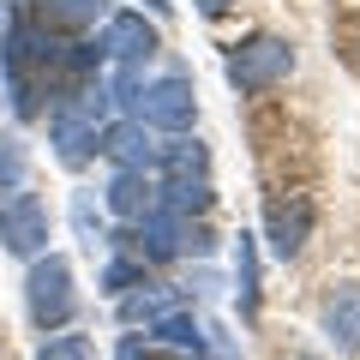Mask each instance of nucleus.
I'll use <instances>...</instances> for the list:
<instances>
[{
  "label": "nucleus",
  "mask_w": 360,
  "mask_h": 360,
  "mask_svg": "<svg viewBox=\"0 0 360 360\" xmlns=\"http://www.w3.org/2000/svg\"><path fill=\"white\" fill-rule=\"evenodd\" d=\"M103 108H108L103 84L54 103V115H49V144H54V156H60L66 168H84L90 156H96V120H103Z\"/></svg>",
  "instance_id": "nucleus-1"
},
{
  "label": "nucleus",
  "mask_w": 360,
  "mask_h": 360,
  "mask_svg": "<svg viewBox=\"0 0 360 360\" xmlns=\"http://www.w3.org/2000/svg\"><path fill=\"white\" fill-rule=\"evenodd\" d=\"M132 120L139 127H150V132H193V120H198V96H193V78H150V84H139L132 90Z\"/></svg>",
  "instance_id": "nucleus-2"
},
{
  "label": "nucleus",
  "mask_w": 360,
  "mask_h": 360,
  "mask_svg": "<svg viewBox=\"0 0 360 360\" xmlns=\"http://www.w3.org/2000/svg\"><path fill=\"white\" fill-rule=\"evenodd\" d=\"M25 300H30V319H37L42 330H60V324H72V312H78V295H72V264H66L60 252L30 258Z\"/></svg>",
  "instance_id": "nucleus-3"
},
{
  "label": "nucleus",
  "mask_w": 360,
  "mask_h": 360,
  "mask_svg": "<svg viewBox=\"0 0 360 360\" xmlns=\"http://www.w3.org/2000/svg\"><path fill=\"white\" fill-rule=\"evenodd\" d=\"M222 72H229L234 90H246V96H252V90H270V84H283V78L295 72V49H288L283 37H246L240 49L229 54V66H222Z\"/></svg>",
  "instance_id": "nucleus-4"
},
{
  "label": "nucleus",
  "mask_w": 360,
  "mask_h": 360,
  "mask_svg": "<svg viewBox=\"0 0 360 360\" xmlns=\"http://www.w3.org/2000/svg\"><path fill=\"white\" fill-rule=\"evenodd\" d=\"M132 240H139V258L162 264V258H180V252H205V229H186V217L150 205L139 222H132Z\"/></svg>",
  "instance_id": "nucleus-5"
},
{
  "label": "nucleus",
  "mask_w": 360,
  "mask_h": 360,
  "mask_svg": "<svg viewBox=\"0 0 360 360\" xmlns=\"http://www.w3.org/2000/svg\"><path fill=\"white\" fill-rule=\"evenodd\" d=\"M0 246L13 258H42L49 252V205L37 193H13L0 205Z\"/></svg>",
  "instance_id": "nucleus-6"
},
{
  "label": "nucleus",
  "mask_w": 360,
  "mask_h": 360,
  "mask_svg": "<svg viewBox=\"0 0 360 360\" xmlns=\"http://www.w3.org/2000/svg\"><path fill=\"white\" fill-rule=\"evenodd\" d=\"M319 324L342 354H360V283H330L319 300Z\"/></svg>",
  "instance_id": "nucleus-7"
},
{
  "label": "nucleus",
  "mask_w": 360,
  "mask_h": 360,
  "mask_svg": "<svg viewBox=\"0 0 360 360\" xmlns=\"http://www.w3.org/2000/svg\"><path fill=\"white\" fill-rule=\"evenodd\" d=\"M96 150L115 168H132V174H150V168L162 162V150L150 144V127H139V120H120V127L96 132Z\"/></svg>",
  "instance_id": "nucleus-8"
},
{
  "label": "nucleus",
  "mask_w": 360,
  "mask_h": 360,
  "mask_svg": "<svg viewBox=\"0 0 360 360\" xmlns=\"http://www.w3.org/2000/svg\"><path fill=\"white\" fill-rule=\"evenodd\" d=\"M96 49L115 54V60H150V54H156V30L144 25L139 13H115L103 25V37H96Z\"/></svg>",
  "instance_id": "nucleus-9"
},
{
  "label": "nucleus",
  "mask_w": 360,
  "mask_h": 360,
  "mask_svg": "<svg viewBox=\"0 0 360 360\" xmlns=\"http://www.w3.org/2000/svg\"><path fill=\"white\" fill-rule=\"evenodd\" d=\"M307 234H312V205L307 198H288V205L270 210V252L276 258H300Z\"/></svg>",
  "instance_id": "nucleus-10"
},
{
  "label": "nucleus",
  "mask_w": 360,
  "mask_h": 360,
  "mask_svg": "<svg viewBox=\"0 0 360 360\" xmlns=\"http://www.w3.org/2000/svg\"><path fill=\"white\" fill-rule=\"evenodd\" d=\"M103 205L115 210L120 222H139L144 210L156 205V186H150V174H132V168H115V180H108V193H103Z\"/></svg>",
  "instance_id": "nucleus-11"
},
{
  "label": "nucleus",
  "mask_w": 360,
  "mask_h": 360,
  "mask_svg": "<svg viewBox=\"0 0 360 360\" xmlns=\"http://www.w3.org/2000/svg\"><path fill=\"white\" fill-rule=\"evenodd\" d=\"M37 25H49V30H84V25H96V18H108V0H37Z\"/></svg>",
  "instance_id": "nucleus-12"
},
{
  "label": "nucleus",
  "mask_w": 360,
  "mask_h": 360,
  "mask_svg": "<svg viewBox=\"0 0 360 360\" xmlns=\"http://www.w3.org/2000/svg\"><path fill=\"white\" fill-rule=\"evenodd\" d=\"M210 174H168V186H162V198L156 205L162 210H174V217H198V210H210Z\"/></svg>",
  "instance_id": "nucleus-13"
},
{
  "label": "nucleus",
  "mask_w": 360,
  "mask_h": 360,
  "mask_svg": "<svg viewBox=\"0 0 360 360\" xmlns=\"http://www.w3.org/2000/svg\"><path fill=\"white\" fill-rule=\"evenodd\" d=\"M144 330H150L156 342H168V348H193V354H205V330H198V319H186V312H162V319H150Z\"/></svg>",
  "instance_id": "nucleus-14"
},
{
  "label": "nucleus",
  "mask_w": 360,
  "mask_h": 360,
  "mask_svg": "<svg viewBox=\"0 0 360 360\" xmlns=\"http://www.w3.org/2000/svg\"><path fill=\"white\" fill-rule=\"evenodd\" d=\"M234 283H240V319H258V246H252V234H240V246H234Z\"/></svg>",
  "instance_id": "nucleus-15"
},
{
  "label": "nucleus",
  "mask_w": 360,
  "mask_h": 360,
  "mask_svg": "<svg viewBox=\"0 0 360 360\" xmlns=\"http://www.w3.org/2000/svg\"><path fill=\"white\" fill-rule=\"evenodd\" d=\"M120 312H127V324H139V319L150 324V319H162V312H174V295H168V288H150V295H132Z\"/></svg>",
  "instance_id": "nucleus-16"
},
{
  "label": "nucleus",
  "mask_w": 360,
  "mask_h": 360,
  "mask_svg": "<svg viewBox=\"0 0 360 360\" xmlns=\"http://www.w3.org/2000/svg\"><path fill=\"white\" fill-rule=\"evenodd\" d=\"M103 288L108 295H127V288H144V258L132 264V258H115V264L103 270Z\"/></svg>",
  "instance_id": "nucleus-17"
},
{
  "label": "nucleus",
  "mask_w": 360,
  "mask_h": 360,
  "mask_svg": "<svg viewBox=\"0 0 360 360\" xmlns=\"http://www.w3.org/2000/svg\"><path fill=\"white\" fill-rule=\"evenodd\" d=\"M162 162H168V174H205V144H168L162 150Z\"/></svg>",
  "instance_id": "nucleus-18"
},
{
  "label": "nucleus",
  "mask_w": 360,
  "mask_h": 360,
  "mask_svg": "<svg viewBox=\"0 0 360 360\" xmlns=\"http://www.w3.org/2000/svg\"><path fill=\"white\" fill-rule=\"evenodd\" d=\"M37 360H96V354H90L84 336H49V342L37 348Z\"/></svg>",
  "instance_id": "nucleus-19"
},
{
  "label": "nucleus",
  "mask_w": 360,
  "mask_h": 360,
  "mask_svg": "<svg viewBox=\"0 0 360 360\" xmlns=\"http://www.w3.org/2000/svg\"><path fill=\"white\" fill-rule=\"evenodd\" d=\"M0 186H6V193L25 186V150H18L13 139H0Z\"/></svg>",
  "instance_id": "nucleus-20"
},
{
  "label": "nucleus",
  "mask_w": 360,
  "mask_h": 360,
  "mask_svg": "<svg viewBox=\"0 0 360 360\" xmlns=\"http://www.w3.org/2000/svg\"><path fill=\"white\" fill-rule=\"evenodd\" d=\"M72 222H78V234H84V246H96V240H103V222L90 217V198H84V193L72 198Z\"/></svg>",
  "instance_id": "nucleus-21"
},
{
  "label": "nucleus",
  "mask_w": 360,
  "mask_h": 360,
  "mask_svg": "<svg viewBox=\"0 0 360 360\" xmlns=\"http://www.w3.org/2000/svg\"><path fill=\"white\" fill-rule=\"evenodd\" d=\"M193 6H198V13H205V18H222V13H229V6H234V0H193Z\"/></svg>",
  "instance_id": "nucleus-22"
},
{
  "label": "nucleus",
  "mask_w": 360,
  "mask_h": 360,
  "mask_svg": "<svg viewBox=\"0 0 360 360\" xmlns=\"http://www.w3.org/2000/svg\"><path fill=\"white\" fill-rule=\"evenodd\" d=\"M6 25H13V6H0V42H6Z\"/></svg>",
  "instance_id": "nucleus-23"
}]
</instances>
